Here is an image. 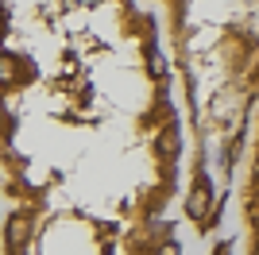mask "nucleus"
<instances>
[{
  "mask_svg": "<svg viewBox=\"0 0 259 255\" xmlns=\"http://www.w3.org/2000/svg\"><path fill=\"white\" fill-rule=\"evenodd\" d=\"M4 236H8L12 251H23L27 240H31V217H27V212H16V217L8 221V228H4Z\"/></svg>",
  "mask_w": 259,
  "mask_h": 255,
  "instance_id": "2",
  "label": "nucleus"
},
{
  "mask_svg": "<svg viewBox=\"0 0 259 255\" xmlns=\"http://www.w3.org/2000/svg\"><path fill=\"white\" fill-rule=\"evenodd\" d=\"M155 255H178V244H174V240H162V244L155 247Z\"/></svg>",
  "mask_w": 259,
  "mask_h": 255,
  "instance_id": "5",
  "label": "nucleus"
},
{
  "mask_svg": "<svg viewBox=\"0 0 259 255\" xmlns=\"http://www.w3.org/2000/svg\"><path fill=\"white\" fill-rule=\"evenodd\" d=\"M0 31H4V27H0Z\"/></svg>",
  "mask_w": 259,
  "mask_h": 255,
  "instance_id": "6",
  "label": "nucleus"
},
{
  "mask_svg": "<svg viewBox=\"0 0 259 255\" xmlns=\"http://www.w3.org/2000/svg\"><path fill=\"white\" fill-rule=\"evenodd\" d=\"M155 151H159L162 162H174V155H178V124H166L159 132V139H155Z\"/></svg>",
  "mask_w": 259,
  "mask_h": 255,
  "instance_id": "3",
  "label": "nucleus"
},
{
  "mask_svg": "<svg viewBox=\"0 0 259 255\" xmlns=\"http://www.w3.org/2000/svg\"><path fill=\"white\" fill-rule=\"evenodd\" d=\"M16 77H20V62L12 54H0V85H16Z\"/></svg>",
  "mask_w": 259,
  "mask_h": 255,
  "instance_id": "4",
  "label": "nucleus"
},
{
  "mask_svg": "<svg viewBox=\"0 0 259 255\" xmlns=\"http://www.w3.org/2000/svg\"><path fill=\"white\" fill-rule=\"evenodd\" d=\"M244 236H248V255H259V128L251 143L248 182H244Z\"/></svg>",
  "mask_w": 259,
  "mask_h": 255,
  "instance_id": "1",
  "label": "nucleus"
}]
</instances>
